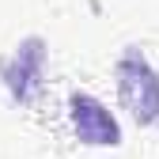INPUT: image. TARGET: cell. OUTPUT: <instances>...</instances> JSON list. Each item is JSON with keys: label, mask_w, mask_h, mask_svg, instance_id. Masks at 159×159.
I'll return each instance as SVG.
<instances>
[{"label": "cell", "mask_w": 159, "mask_h": 159, "mask_svg": "<svg viewBox=\"0 0 159 159\" xmlns=\"http://www.w3.org/2000/svg\"><path fill=\"white\" fill-rule=\"evenodd\" d=\"M117 95L136 125H159V72L136 46L117 57Z\"/></svg>", "instance_id": "cell-1"}, {"label": "cell", "mask_w": 159, "mask_h": 159, "mask_svg": "<svg viewBox=\"0 0 159 159\" xmlns=\"http://www.w3.org/2000/svg\"><path fill=\"white\" fill-rule=\"evenodd\" d=\"M68 114H72V129H76V136L84 144H95V148H117L121 144V129H117L114 114L95 95L76 91L68 98Z\"/></svg>", "instance_id": "cell-2"}, {"label": "cell", "mask_w": 159, "mask_h": 159, "mask_svg": "<svg viewBox=\"0 0 159 159\" xmlns=\"http://www.w3.org/2000/svg\"><path fill=\"white\" fill-rule=\"evenodd\" d=\"M42 38H27L23 46H19V53L11 57V61L4 65V80H8V91L11 98H19V102H30L38 84H42Z\"/></svg>", "instance_id": "cell-3"}]
</instances>
